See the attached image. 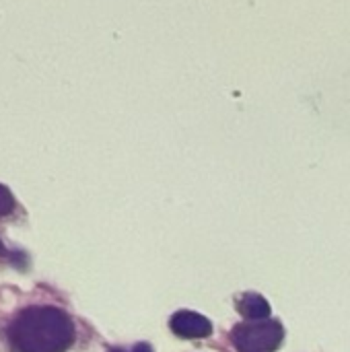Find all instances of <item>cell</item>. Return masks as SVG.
<instances>
[{
  "mask_svg": "<svg viewBox=\"0 0 350 352\" xmlns=\"http://www.w3.org/2000/svg\"><path fill=\"white\" fill-rule=\"evenodd\" d=\"M8 336L19 352H64L74 340V326L56 307H31L17 316Z\"/></svg>",
  "mask_w": 350,
  "mask_h": 352,
  "instance_id": "cell-1",
  "label": "cell"
},
{
  "mask_svg": "<svg viewBox=\"0 0 350 352\" xmlns=\"http://www.w3.org/2000/svg\"><path fill=\"white\" fill-rule=\"evenodd\" d=\"M285 338V328L276 320L243 322L233 328L231 340L239 352H274Z\"/></svg>",
  "mask_w": 350,
  "mask_h": 352,
  "instance_id": "cell-2",
  "label": "cell"
},
{
  "mask_svg": "<svg viewBox=\"0 0 350 352\" xmlns=\"http://www.w3.org/2000/svg\"><path fill=\"white\" fill-rule=\"evenodd\" d=\"M169 328L175 336L196 340V338H208L212 334V324L196 314V311H177L169 320Z\"/></svg>",
  "mask_w": 350,
  "mask_h": 352,
  "instance_id": "cell-3",
  "label": "cell"
},
{
  "mask_svg": "<svg viewBox=\"0 0 350 352\" xmlns=\"http://www.w3.org/2000/svg\"><path fill=\"white\" fill-rule=\"evenodd\" d=\"M237 311L245 320L256 322V320H266L270 316V305H268V301L262 295H258V293H245L237 301Z\"/></svg>",
  "mask_w": 350,
  "mask_h": 352,
  "instance_id": "cell-4",
  "label": "cell"
},
{
  "mask_svg": "<svg viewBox=\"0 0 350 352\" xmlns=\"http://www.w3.org/2000/svg\"><path fill=\"white\" fill-rule=\"evenodd\" d=\"M12 208H14V198H12V194L0 184V217L10 214Z\"/></svg>",
  "mask_w": 350,
  "mask_h": 352,
  "instance_id": "cell-5",
  "label": "cell"
},
{
  "mask_svg": "<svg viewBox=\"0 0 350 352\" xmlns=\"http://www.w3.org/2000/svg\"><path fill=\"white\" fill-rule=\"evenodd\" d=\"M111 352H124V351H111ZM128 352H155L153 351V346L151 344H146V342H140V344H136L132 351Z\"/></svg>",
  "mask_w": 350,
  "mask_h": 352,
  "instance_id": "cell-6",
  "label": "cell"
},
{
  "mask_svg": "<svg viewBox=\"0 0 350 352\" xmlns=\"http://www.w3.org/2000/svg\"><path fill=\"white\" fill-rule=\"evenodd\" d=\"M6 254V250H4V245H2V241H0V256H4Z\"/></svg>",
  "mask_w": 350,
  "mask_h": 352,
  "instance_id": "cell-7",
  "label": "cell"
}]
</instances>
